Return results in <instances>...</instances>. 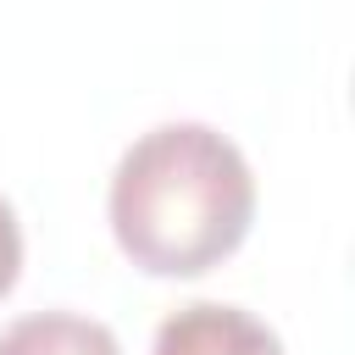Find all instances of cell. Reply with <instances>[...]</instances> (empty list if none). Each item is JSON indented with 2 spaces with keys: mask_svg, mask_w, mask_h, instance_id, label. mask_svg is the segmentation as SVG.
Instances as JSON below:
<instances>
[{
  "mask_svg": "<svg viewBox=\"0 0 355 355\" xmlns=\"http://www.w3.org/2000/svg\"><path fill=\"white\" fill-rule=\"evenodd\" d=\"M155 355H283V338L239 305L194 300L155 327Z\"/></svg>",
  "mask_w": 355,
  "mask_h": 355,
  "instance_id": "7a4b0ae2",
  "label": "cell"
},
{
  "mask_svg": "<svg viewBox=\"0 0 355 355\" xmlns=\"http://www.w3.org/2000/svg\"><path fill=\"white\" fill-rule=\"evenodd\" d=\"M17 272H22V227H17L11 200L0 194V300L17 288Z\"/></svg>",
  "mask_w": 355,
  "mask_h": 355,
  "instance_id": "277c9868",
  "label": "cell"
},
{
  "mask_svg": "<svg viewBox=\"0 0 355 355\" xmlns=\"http://www.w3.org/2000/svg\"><path fill=\"white\" fill-rule=\"evenodd\" d=\"M0 355H122L116 333L78 311H33L0 327Z\"/></svg>",
  "mask_w": 355,
  "mask_h": 355,
  "instance_id": "3957f363",
  "label": "cell"
},
{
  "mask_svg": "<svg viewBox=\"0 0 355 355\" xmlns=\"http://www.w3.org/2000/svg\"><path fill=\"white\" fill-rule=\"evenodd\" d=\"M105 211L139 272L200 277L244 244L255 222V178L227 133L205 122H161L122 150Z\"/></svg>",
  "mask_w": 355,
  "mask_h": 355,
  "instance_id": "6da1fadb",
  "label": "cell"
}]
</instances>
